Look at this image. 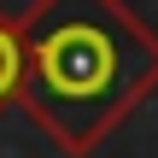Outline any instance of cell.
Instances as JSON below:
<instances>
[{
  "instance_id": "obj_2",
  "label": "cell",
  "mask_w": 158,
  "mask_h": 158,
  "mask_svg": "<svg viewBox=\"0 0 158 158\" xmlns=\"http://www.w3.org/2000/svg\"><path fill=\"white\" fill-rule=\"evenodd\" d=\"M23 100V29L0 12V111Z\"/></svg>"
},
{
  "instance_id": "obj_1",
  "label": "cell",
  "mask_w": 158,
  "mask_h": 158,
  "mask_svg": "<svg viewBox=\"0 0 158 158\" xmlns=\"http://www.w3.org/2000/svg\"><path fill=\"white\" fill-rule=\"evenodd\" d=\"M23 111L70 158L100 152L158 94V29L129 0H35L23 18Z\"/></svg>"
}]
</instances>
